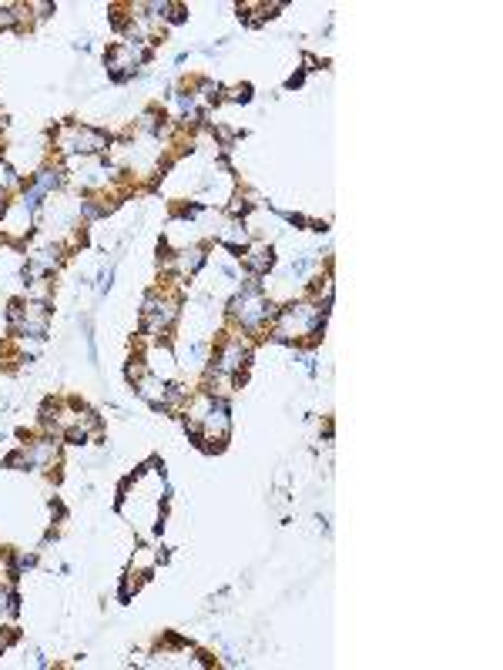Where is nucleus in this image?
<instances>
[{
    "instance_id": "obj_1",
    "label": "nucleus",
    "mask_w": 503,
    "mask_h": 670,
    "mask_svg": "<svg viewBox=\"0 0 503 670\" xmlns=\"http://www.w3.org/2000/svg\"><path fill=\"white\" fill-rule=\"evenodd\" d=\"M138 392L148 402H165V396H168V389L158 376H138Z\"/></svg>"
},
{
    "instance_id": "obj_2",
    "label": "nucleus",
    "mask_w": 503,
    "mask_h": 670,
    "mask_svg": "<svg viewBox=\"0 0 503 670\" xmlns=\"http://www.w3.org/2000/svg\"><path fill=\"white\" fill-rule=\"evenodd\" d=\"M245 265H249L252 271H265V268H272V251L265 249V245L252 249L249 255H245Z\"/></svg>"
},
{
    "instance_id": "obj_3",
    "label": "nucleus",
    "mask_w": 503,
    "mask_h": 670,
    "mask_svg": "<svg viewBox=\"0 0 503 670\" xmlns=\"http://www.w3.org/2000/svg\"><path fill=\"white\" fill-rule=\"evenodd\" d=\"M201 265V251H181L178 255V271H195V268Z\"/></svg>"
},
{
    "instance_id": "obj_4",
    "label": "nucleus",
    "mask_w": 503,
    "mask_h": 670,
    "mask_svg": "<svg viewBox=\"0 0 503 670\" xmlns=\"http://www.w3.org/2000/svg\"><path fill=\"white\" fill-rule=\"evenodd\" d=\"M151 560H155V553H151V550H141V553L131 560V570H145V567H151Z\"/></svg>"
}]
</instances>
